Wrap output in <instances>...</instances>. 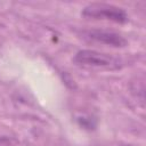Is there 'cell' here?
I'll use <instances>...</instances> for the list:
<instances>
[{"label": "cell", "instance_id": "5b68a950", "mask_svg": "<svg viewBox=\"0 0 146 146\" xmlns=\"http://www.w3.org/2000/svg\"><path fill=\"white\" fill-rule=\"evenodd\" d=\"M120 146H133V145H130V144H125V145H120Z\"/></svg>", "mask_w": 146, "mask_h": 146}, {"label": "cell", "instance_id": "3957f363", "mask_svg": "<svg viewBox=\"0 0 146 146\" xmlns=\"http://www.w3.org/2000/svg\"><path fill=\"white\" fill-rule=\"evenodd\" d=\"M82 35L88 41L110 46V47H114V48H123L128 44L127 39L123 35H121L120 33H116L114 31L92 29V30L83 31Z\"/></svg>", "mask_w": 146, "mask_h": 146}, {"label": "cell", "instance_id": "277c9868", "mask_svg": "<svg viewBox=\"0 0 146 146\" xmlns=\"http://www.w3.org/2000/svg\"><path fill=\"white\" fill-rule=\"evenodd\" d=\"M0 146H18V141L10 137H0Z\"/></svg>", "mask_w": 146, "mask_h": 146}, {"label": "cell", "instance_id": "6da1fadb", "mask_svg": "<svg viewBox=\"0 0 146 146\" xmlns=\"http://www.w3.org/2000/svg\"><path fill=\"white\" fill-rule=\"evenodd\" d=\"M73 60L78 66L87 70L114 71L123 66V60L120 57L91 49L79 50L75 54Z\"/></svg>", "mask_w": 146, "mask_h": 146}, {"label": "cell", "instance_id": "7a4b0ae2", "mask_svg": "<svg viewBox=\"0 0 146 146\" xmlns=\"http://www.w3.org/2000/svg\"><path fill=\"white\" fill-rule=\"evenodd\" d=\"M81 15L86 18L110 21L119 24H124L128 22L127 13L116 6L106 3H91L83 8Z\"/></svg>", "mask_w": 146, "mask_h": 146}]
</instances>
